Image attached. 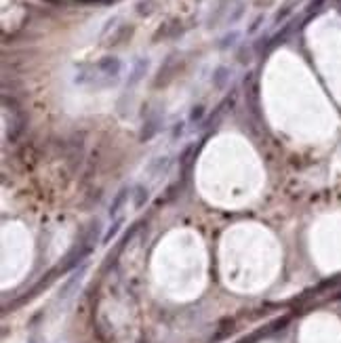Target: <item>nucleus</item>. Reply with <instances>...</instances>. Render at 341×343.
<instances>
[{
    "label": "nucleus",
    "mask_w": 341,
    "mask_h": 343,
    "mask_svg": "<svg viewBox=\"0 0 341 343\" xmlns=\"http://www.w3.org/2000/svg\"><path fill=\"white\" fill-rule=\"evenodd\" d=\"M148 194H150V192H148L146 185H144V183H139L137 188H135V196H137V198H135V209H141V207L148 202V198H150Z\"/></svg>",
    "instance_id": "1"
},
{
    "label": "nucleus",
    "mask_w": 341,
    "mask_h": 343,
    "mask_svg": "<svg viewBox=\"0 0 341 343\" xmlns=\"http://www.w3.org/2000/svg\"><path fill=\"white\" fill-rule=\"evenodd\" d=\"M126 192H129V188H124L116 194V198H114V204L110 207V217H116L118 215V209L124 204V198H126Z\"/></svg>",
    "instance_id": "2"
},
{
    "label": "nucleus",
    "mask_w": 341,
    "mask_h": 343,
    "mask_svg": "<svg viewBox=\"0 0 341 343\" xmlns=\"http://www.w3.org/2000/svg\"><path fill=\"white\" fill-rule=\"evenodd\" d=\"M200 116H202V108H200V106H198V108H196V110L192 112V120H198V118H200Z\"/></svg>",
    "instance_id": "3"
}]
</instances>
